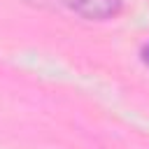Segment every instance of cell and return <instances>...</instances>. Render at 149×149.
I'll return each mask as SVG.
<instances>
[{"label":"cell","instance_id":"1","mask_svg":"<svg viewBox=\"0 0 149 149\" xmlns=\"http://www.w3.org/2000/svg\"><path fill=\"white\" fill-rule=\"evenodd\" d=\"M61 2L86 21H109L123 9V0H61Z\"/></svg>","mask_w":149,"mask_h":149},{"label":"cell","instance_id":"2","mask_svg":"<svg viewBox=\"0 0 149 149\" xmlns=\"http://www.w3.org/2000/svg\"><path fill=\"white\" fill-rule=\"evenodd\" d=\"M140 56H142V63L144 65H149V42L142 47V51H140Z\"/></svg>","mask_w":149,"mask_h":149}]
</instances>
